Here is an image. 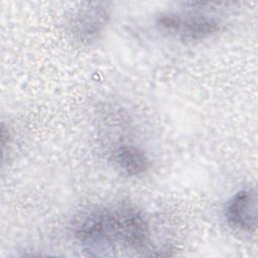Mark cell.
<instances>
[{
  "instance_id": "cell-4",
  "label": "cell",
  "mask_w": 258,
  "mask_h": 258,
  "mask_svg": "<svg viewBox=\"0 0 258 258\" xmlns=\"http://www.w3.org/2000/svg\"><path fill=\"white\" fill-rule=\"evenodd\" d=\"M228 224L243 232H254L257 228V196L253 188L241 189L228 202L225 210Z\"/></svg>"
},
{
  "instance_id": "cell-3",
  "label": "cell",
  "mask_w": 258,
  "mask_h": 258,
  "mask_svg": "<svg viewBox=\"0 0 258 258\" xmlns=\"http://www.w3.org/2000/svg\"><path fill=\"white\" fill-rule=\"evenodd\" d=\"M109 17V9L105 3H85L74 12L70 23L71 31L78 41L91 43L103 32Z\"/></svg>"
},
{
  "instance_id": "cell-5",
  "label": "cell",
  "mask_w": 258,
  "mask_h": 258,
  "mask_svg": "<svg viewBox=\"0 0 258 258\" xmlns=\"http://www.w3.org/2000/svg\"><path fill=\"white\" fill-rule=\"evenodd\" d=\"M111 158L119 169L130 176L144 173L150 165L145 152L134 145L120 144L112 151Z\"/></svg>"
},
{
  "instance_id": "cell-2",
  "label": "cell",
  "mask_w": 258,
  "mask_h": 258,
  "mask_svg": "<svg viewBox=\"0 0 258 258\" xmlns=\"http://www.w3.org/2000/svg\"><path fill=\"white\" fill-rule=\"evenodd\" d=\"M157 23L163 29L178 34L185 40H201L218 32L220 21L201 13H165L158 17Z\"/></svg>"
},
{
  "instance_id": "cell-1",
  "label": "cell",
  "mask_w": 258,
  "mask_h": 258,
  "mask_svg": "<svg viewBox=\"0 0 258 258\" xmlns=\"http://www.w3.org/2000/svg\"><path fill=\"white\" fill-rule=\"evenodd\" d=\"M75 235L92 256H108L116 246L142 250L149 244V226L140 210L128 204L100 208L83 215Z\"/></svg>"
}]
</instances>
